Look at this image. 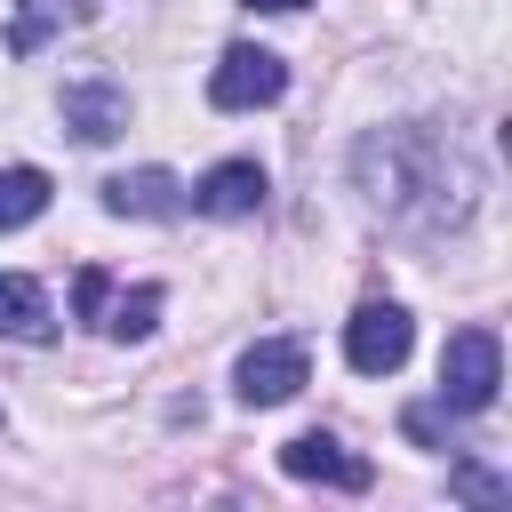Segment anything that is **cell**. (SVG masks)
<instances>
[{"mask_svg":"<svg viewBox=\"0 0 512 512\" xmlns=\"http://www.w3.org/2000/svg\"><path fill=\"white\" fill-rule=\"evenodd\" d=\"M352 176L376 216L408 232H448L480 208V168L440 136V128H376L352 152Z\"/></svg>","mask_w":512,"mask_h":512,"instance_id":"cell-1","label":"cell"},{"mask_svg":"<svg viewBox=\"0 0 512 512\" xmlns=\"http://www.w3.org/2000/svg\"><path fill=\"white\" fill-rule=\"evenodd\" d=\"M496 384H504V352H496V336H488V328H456L448 352H440V400L464 408V416H480V408L496 400Z\"/></svg>","mask_w":512,"mask_h":512,"instance_id":"cell-2","label":"cell"},{"mask_svg":"<svg viewBox=\"0 0 512 512\" xmlns=\"http://www.w3.org/2000/svg\"><path fill=\"white\" fill-rule=\"evenodd\" d=\"M72 312H80L88 328L136 344V336H152V320H160V288H112V280L88 264V272L72 280Z\"/></svg>","mask_w":512,"mask_h":512,"instance_id":"cell-3","label":"cell"},{"mask_svg":"<svg viewBox=\"0 0 512 512\" xmlns=\"http://www.w3.org/2000/svg\"><path fill=\"white\" fill-rule=\"evenodd\" d=\"M408 344H416V328H408L400 304H360V312L344 320V360H352L360 376H392V368L408 360Z\"/></svg>","mask_w":512,"mask_h":512,"instance_id":"cell-4","label":"cell"},{"mask_svg":"<svg viewBox=\"0 0 512 512\" xmlns=\"http://www.w3.org/2000/svg\"><path fill=\"white\" fill-rule=\"evenodd\" d=\"M288 88V64L272 48H224V64L208 72V104L216 112H248V104H272Z\"/></svg>","mask_w":512,"mask_h":512,"instance_id":"cell-5","label":"cell"},{"mask_svg":"<svg viewBox=\"0 0 512 512\" xmlns=\"http://www.w3.org/2000/svg\"><path fill=\"white\" fill-rule=\"evenodd\" d=\"M280 472L288 480H320V488H344V496H360L376 472H368V456H344V440H328V432H296L288 448H280Z\"/></svg>","mask_w":512,"mask_h":512,"instance_id":"cell-6","label":"cell"},{"mask_svg":"<svg viewBox=\"0 0 512 512\" xmlns=\"http://www.w3.org/2000/svg\"><path fill=\"white\" fill-rule=\"evenodd\" d=\"M304 392V344H256V352H240V400L248 408H280V400H296Z\"/></svg>","mask_w":512,"mask_h":512,"instance_id":"cell-7","label":"cell"},{"mask_svg":"<svg viewBox=\"0 0 512 512\" xmlns=\"http://www.w3.org/2000/svg\"><path fill=\"white\" fill-rule=\"evenodd\" d=\"M64 128H72L80 144H112V136L128 128V88H120V80H72V88H64Z\"/></svg>","mask_w":512,"mask_h":512,"instance_id":"cell-8","label":"cell"},{"mask_svg":"<svg viewBox=\"0 0 512 512\" xmlns=\"http://www.w3.org/2000/svg\"><path fill=\"white\" fill-rule=\"evenodd\" d=\"M104 208H112V216L168 224V216H184V184H176L168 168H128V176H112V184H104Z\"/></svg>","mask_w":512,"mask_h":512,"instance_id":"cell-9","label":"cell"},{"mask_svg":"<svg viewBox=\"0 0 512 512\" xmlns=\"http://www.w3.org/2000/svg\"><path fill=\"white\" fill-rule=\"evenodd\" d=\"M192 208H200V216H256V208H264V168H256V160H216V168L192 184Z\"/></svg>","mask_w":512,"mask_h":512,"instance_id":"cell-10","label":"cell"},{"mask_svg":"<svg viewBox=\"0 0 512 512\" xmlns=\"http://www.w3.org/2000/svg\"><path fill=\"white\" fill-rule=\"evenodd\" d=\"M0 336H16V344H48L56 336V312L24 272H0Z\"/></svg>","mask_w":512,"mask_h":512,"instance_id":"cell-11","label":"cell"},{"mask_svg":"<svg viewBox=\"0 0 512 512\" xmlns=\"http://www.w3.org/2000/svg\"><path fill=\"white\" fill-rule=\"evenodd\" d=\"M72 16H80V0H24L16 24H8V56H32V48H40L56 24H72Z\"/></svg>","mask_w":512,"mask_h":512,"instance_id":"cell-12","label":"cell"},{"mask_svg":"<svg viewBox=\"0 0 512 512\" xmlns=\"http://www.w3.org/2000/svg\"><path fill=\"white\" fill-rule=\"evenodd\" d=\"M40 208H48V176L40 168H0V232L32 224Z\"/></svg>","mask_w":512,"mask_h":512,"instance_id":"cell-13","label":"cell"},{"mask_svg":"<svg viewBox=\"0 0 512 512\" xmlns=\"http://www.w3.org/2000/svg\"><path fill=\"white\" fill-rule=\"evenodd\" d=\"M456 496H472V504H504L512 488H504L496 472H480V464H456Z\"/></svg>","mask_w":512,"mask_h":512,"instance_id":"cell-14","label":"cell"},{"mask_svg":"<svg viewBox=\"0 0 512 512\" xmlns=\"http://www.w3.org/2000/svg\"><path fill=\"white\" fill-rule=\"evenodd\" d=\"M240 8H264V16H288V8H304V0H240Z\"/></svg>","mask_w":512,"mask_h":512,"instance_id":"cell-15","label":"cell"}]
</instances>
